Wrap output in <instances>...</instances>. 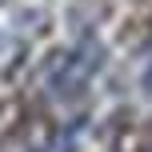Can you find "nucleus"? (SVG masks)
<instances>
[{
  "label": "nucleus",
  "instance_id": "1",
  "mask_svg": "<svg viewBox=\"0 0 152 152\" xmlns=\"http://www.w3.org/2000/svg\"><path fill=\"white\" fill-rule=\"evenodd\" d=\"M144 88H148V92H152V68H148V76H144Z\"/></svg>",
  "mask_w": 152,
  "mask_h": 152
}]
</instances>
